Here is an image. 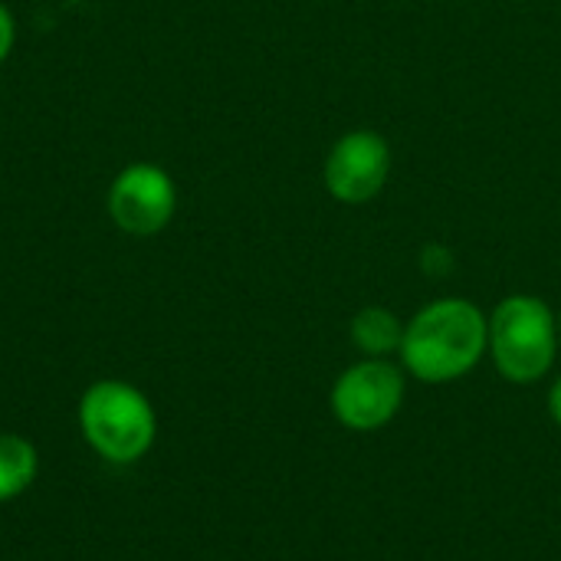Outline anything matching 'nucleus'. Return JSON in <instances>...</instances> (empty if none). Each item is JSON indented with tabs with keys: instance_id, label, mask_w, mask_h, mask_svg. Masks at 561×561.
Wrapping results in <instances>:
<instances>
[{
	"instance_id": "obj_1",
	"label": "nucleus",
	"mask_w": 561,
	"mask_h": 561,
	"mask_svg": "<svg viewBox=\"0 0 561 561\" xmlns=\"http://www.w3.org/2000/svg\"><path fill=\"white\" fill-rule=\"evenodd\" d=\"M490 316L470 299H434L404 322L401 368L424 385H450L467 378L486 355Z\"/></svg>"
},
{
	"instance_id": "obj_2",
	"label": "nucleus",
	"mask_w": 561,
	"mask_h": 561,
	"mask_svg": "<svg viewBox=\"0 0 561 561\" xmlns=\"http://www.w3.org/2000/svg\"><path fill=\"white\" fill-rule=\"evenodd\" d=\"M79 431L105 463L128 467L154 447L158 417L151 401L135 385L102 378L82 391Z\"/></svg>"
},
{
	"instance_id": "obj_3",
	"label": "nucleus",
	"mask_w": 561,
	"mask_h": 561,
	"mask_svg": "<svg viewBox=\"0 0 561 561\" xmlns=\"http://www.w3.org/2000/svg\"><path fill=\"white\" fill-rule=\"evenodd\" d=\"M559 316L546 299L516 293L490 312V345L496 371L513 385L542 381L559 355Z\"/></svg>"
},
{
	"instance_id": "obj_4",
	"label": "nucleus",
	"mask_w": 561,
	"mask_h": 561,
	"mask_svg": "<svg viewBox=\"0 0 561 561\" xmlns=\"http://www.w3.org/2000/svg\"><path fill=\"white\" fill-rule=\"evenodd\" d=\"M404 368L391 358H362L348 365L329 394L335 421L352 434H371L388 427L408 398Z\"/></svg>"
},
{
	"instance_id": "obj_5",
	"label": "nucleus",
	"mask_w": 561,
	"mask_h": 561,
	"mask_svg": "<svg viewBox=\"0 0 561 561\" xmlns=\"http://www.w3.org/2000/svg\"><path fill=\"white\" fill-rule=\"evenodd\" d=\"M105 210L122 233L138 240L154 237L178 214V184L161 164L135 161L112 178Z\"/></svg>"
},
{
	"instance_id": "obj_6",
	"label": "nucleus",
	"mask_w": 561,
	"mask_h": 561,
	"mask_svg": "<svg viewBox=\"0 0 561 561\" xmlns=\"http://www.w3.org/2000/svg\"><path fill=\"white\" fill-rule=\"evenodd\" d=\"M391 174V148L371 128L345 131L325 154V191L342 204H368L378 197Z\"/></svg>"
},
{
	"instance_id": "obj_7",
	"label": "nucleus",
	"mask_w": 561,
	"mask_h": 561,
	"mask_svg": "<svg viewBox=\"0 0 561 561\" xmlns=\"http://www.w3.org/2000/svg\"><path fill=\"white\" fill-rule=\"evenodd\" d=\"M348 339L365 358H391L401 352L404 322L388 306H365L352 316Z\"/></svg>"
},
{
	"instance_id": "obj_8",
	"label": "nucleus",
	"mask_w": 561,
	"mask_h": 561,
	"mask_svg": "<svg viewBox=\"0 0 561 561\" xmlns=\"http://www.w3.org/2000/svg\"><path fill=\"white\" fill-rule=\"evenodd\" d=\"M39 470L36 447L20 434H0V503L23 496Z\"/></svg>"
},
{
	"instance_id": "obj_9",
	"label": "nucleus",
	"mask_w": 561,
	"mask_h": 561,
	"mask_svg": "<svg viewBox=\"0 0 561 561\" xmlns=\"http://www.w3.org/2000/svg\"><path fill=\"white\" fill-rule=\"evenodd\" d=\"M13 46H16V16L10 13L7 3H0V66L10 59Z\"/></svg>"
},
{
	"instance_id": "obj_10",
	"label": "nucleus",
	"mask_w": 561,
	"mask_h": 561,
	"mask_svg": "<svg viewBox=\"0 0 561 561\" xmlns=\"http://www.w3.org/2000/svg\"><path fill=\"white\" fill-rule=\"evenodd\" d=\"M546 408H549L552 424L561 427V375L552 381V388H549V394H546Z\"/></svg>"
},
{
	"instance_id": "obj_11",
	"label": "nucleus",
	"mask_w": 561,
	"mask_h": 561,
	"mask_svg": "<svg viewBox=\"0 0 561 561\" xmlns=\"http://www.w3.org/2000/svg\"><path fill=\"white\" fill-rule=\"evenodd\" d=\"M559 335H561V316H559Z\"/></svg>"
}]
</instances>
